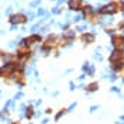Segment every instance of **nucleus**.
Returning a JSON list of instances; mask_svg holds the SVG:
<instances>
[{"mask_svg":"<svg viewBox=\"0 0 124 124\" xmlns=\"http://www.w3.org/2000/svg\"><path fill=\"white\" fill-rule=\"evenodd\" d=\"M58 45H59L58 38H56L55 35H49V37L42 42V49H44V51H51V49L56 48Z\"/></svg>","mask_w":124,"mask_h":124,"instance_id":"nucleus-1","label":"nucleus"},{"mask_svg":"<svg viewBox=\"0 0 124 124\" xmlns=\"http://www.w3.org/2000/svg\"><path fill=\"white\" fill-rule=\"evenodd\" d=\"M111 44L114 46V49L117 51H123L124 49V37L120 34H114L111 37Z\"/></svg>","mask_w":124,"mask_h":124,"instance_id":"nucleus-2","label":"nucleus"},{"mask_svg":"<svg viewBox=\"0 0 124 124\" xmlns=\"http://www.w3.org/2000/svg\"><path fill=\"white\" fill-rule=\"evenodd\" d=\"M124 61V52L123 51H117L114 49L111 55L108 56V62L110 63H117V62H123Z\"/></svg>","mask_w":124,"mask_h":124,"instance_id":"nucleus-3","label":"nucleus"},{"mask_svg":"<svg viewBox=\"0 0 124 124\" xmlns=\"http://www.w3.org/2000/svg\"><path fill=\"white\" fill-rule=\"evenodd\" d=\"M117 10H118V3H110L107 6H104V7H101L99 10V13L100 14H113V13H116Z\"/></svg>","mask_w":124,"mask_h":124,"instance_id":"nucleus-4","label":"nucleus"},{"mask_svg":"<svg viewBox=\"0 0 124 124\" xmlns=\"http://www.w3.org/2000/svg\"><path fill=\"white\" fill-rule=\"evenodd\" d=\"M41 37L39 35H37V34H34V35H31V37H28V38H25L24 39V44L25 45H32V44H35V42H38V41H41Z\"/></svg>","mask_w":124,"mask_h":124,"instance_id":"nucleus-5","label":"nucleus"},{"mask_svg":"<svg viewBox=\"0 0 124 124\" xmlns=\"http://www.w3.org/2000/svg\"><path fill=\"white\" fill-rule=\"evenodd\" d=\"M82 41L85 44H92L93 41H94V34H92V32H85L82 35Z\"/></svg>","mask_w":124,"mask_h":124,"instance_id":"nucleus-6","label":"nucleus"},{"mask_svg":"<svg viewBox=\"0 0 124 124\" xmlns=\"http://www.w3.org/2000/svg\"><path fill=\"white\" fill-rule=\"evenodd\" d=\"M69 7L73 10H79L82 7V0H69Z\"/></svg>","mask_w":124,"mask_h":124,"instance_id":"nucleus-7","label":"nucleus"},{"mask_svg":"<svg viewBox=\"0 0 124 124\" xmlns=\"http://www.w3.org/2000/svg\"><path fill=\"white\" fill-rule=\"evenodd\" d=\"M25 16L23 14H17V16H13L11 17V23H25Z\"/></svg>","mask_w":124,"mask_h":124,"instance_id":"nucleus-8","label":"nucleus"},{"mask_svg":"<svg viewBox=\"0 0 124 124\" xmlns=\"http://www.w3.org/2000/svg\"><path fill=\"white\" fill-rule=\"evenodd\" d=\"M85 89H86V92H94V90L99 89V83H97V82H93V83H90V85L86 86Z\"/></svg>","mask_w":124,"mask_h":124,"instance_id":"nucleus-9","label":"nucleus"},{"mask_svg":"<svg viewBox=\"0 0 124 124\" xmlns=\"http://www.w3.org/2000/svg\"><path fill=\"white\" fill-rule=\"evenodd\" d=\"M32 114H34V110H32V107H28V110H27V117H28V118H31V117H32Z\"/></svg>","mask_w":124,"mask_h":124,"instance_id":"nucleus-10","label":"nucleus"},{"mask_svg":"<svg viewBox=\"0 0 124 124\" xmlns=\"http://www.w3.org/2000/svg\"><path fill=\"white\" fill-rule=\"evenodd\" d=\"M65 113H66V110H61V111H59V113L56 114V117H55V120H59V117H61V116H63Z\"/></svg>","mask_w":124,"mask_h":124,"instance_id":"nucleus-11","label":"nucleus"}]
</instances>
